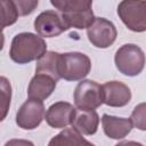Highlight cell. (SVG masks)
Segmentation results:
<instances>
[{"mask_svg": "<svg viewBox=\"0 0 146 146\" xmlns=\"http://www.w3.org/2000/svg\"><path fill=\"white\" fill-rule=\"evenodd\" d=\"M1 14H2V29L15 24L18 19V10L13 0H1Z\"/></svg>", "mask_w": 146, "mask_h": 146, "instance_id": "cell-18", "label": "cell"}, {"mask_svg": "<svg viewBox=\"0 0 146 146\" xmlns=\"http://www.w3.org/2000/svg\"><path fill=\"white\" fill-rule=\"evenodd\" d=\"M91 71L90 58L82 52L73 51L60 54L59 76L66 81H81Z\"/></svg>", "mask_w": 146, "mask_h": 146, "instance_id": "cell-3", "label": "cell"}, {"mask_svg": "<svg viewBox=\"0 0 146 146\" xmlns=\"http://www.w3.org/2000/svg\"><path fill=\"white\" fill-rule=\"evenodd\" d=\"M57 80L44 73H35L27 87V97L32 99L44 100L55 90Z\"/></svg>", "mask_w": 146, "mask_h": 146, "instance_id": "cell-11", "label": "cell"}, {"mask_svg": "<svg viewBox=\"0 0 146 146\" xmlns=\"http://www.w3.org/2000/svg\"><path fill=\"white\" fill-rule=\"evenodd\" d=\"M44 115L43 100L29 98L16 113V124L24 130H33L41 124Z\"/></svg>", "mask_w": 146, "mask_h": 146, "instance_id": "cell-7", "label": "cell"}, {"mask_svg": "<svg viewBox=\"0 0 146 146\" xmlns=\"http://www.w3.org/2000/svg\"><path fill=\"white\" fill-rule=\"evenodd\" d=\"M114 63L119 72L123 75L136 76L143 72L146 57L139 46L135 43H125L116 50Z\"/></svg>", "mask_w": 146, "mask_h": 146, "instance_id": "cell-2", "label": "cell"}, {"mask_svg": "<svg viewBox=\"0 0 146 146\" xmlns=\"http://www.w3.org/2000/svg\"><path fill=\"white\" fill-rule=\"evenodd\" d=\"M13 2L15 3L19 16H27L32 14L39 5V0H13Z\"/></svg>", "mask_w": 146, "mask_h": 146, "instance_id": "cell-21", "label": "cell"}, {"mask_svg": "<svg viewBox=\"0 0 146 146\" xmlns=\"http://www.w3.org/2000/svg\"><path fill=\"white\" fill-rule=\"evenodd\" d=\"M102 125L104 133L111 139H122L127 137L133 128L131 119L117 117L108 114H103Z\"/></svg>", "mask_w": 146, "mask_h": 146, "instance_id": "cell-12", "label": "cell"}, {"mask_svg": "<svg viewBox=\"0 0 146 146\" xmlns=\"http://www.w3.org/2000/svg\"><path fill=\"white\" fill-rule=\"evenodd\" d=\"M50 3L62 14L83 13L92 7V0H50Z\"/></svg>", "mask_w": 146, "mask_h": 146, "instance_id": "cell-16", "label": "cell"}, {"mask_svg": "<svg viewBox=\"0 0 146 146\" xmlns=\"http://www.w3.org/2000/svg\"><path fill=\"white\" fill-rule=\"evenodd\" d=\"M76 108L67 102H56L49 106L46 112L44 120L47 124L54 129H64L72 125Z\"/></svg>", "mask_w": 146, "mask_h": 146, "instance_id": "cell-9", "label": "cell"}, {"mask_svg": "<svg viewBox=\"0 0 146 146\" xmlns=\"http://www.w3.org/2000/svg\"><path fill=\"white\" fill-rule=\"evenodd\" d=\"M103 86L104 104L111 107H123L131 100L130 88L121 81H107Z\"/></svg>", "mask_w": 146, "mask_h": 146, "instance_id": "cell-10", "label": "cell"}, {"mask_svg": "<svg viewBox=\"0 0 146 146\" xmlns=\"http://www.w3.org/2000/svg\"><path fill=\"white\" fill-rule=\"evenodd\" d=\"M133 127L141 131H146V103H140L135 106L130 116Z\"/></svg>", "mask_w": 146, "mask_h": 146, "instance_id": "cell-20", "label": "cell"}, {"mask_svg": "<svg viewBox=\"0 0 146 146\" xmlns=\"http://www.w3.org/2000/svg\"><path fill=\"white\" fill-rule=\"evenodd\" d=\"M49 146H57V145H92L91 141L83 138V135L76 130L74 127L64 128L58 135L52 137L48 143Z\"/></svg>", "mask_w": 146, "mask_h": 146, "instance_id": "cell-15", "label": "cell"}, {"mask_svg": "<svg viewBox=\"0 0 146 146\" xmlns=\"http://www.w3.org/2000/svg\"><path fill=\"white\" fill-rule=\"evenodd\" d=\"M47 52V43L42 36L31 32L16 34L10 43V59L17 64H29L40 59Z\"/></svg>", "mask_w": 146, "mask_h": 146, "instance_id": "cell-1", "label": "cell"}, {"mask_svg": "<svg viewBox=\"0 0 146 146\" xmlns=\"http://www.w3.org/2000/svg\"><path fill=\"white\" fill-rule=\"evenodd\" d=\"M117 15L130 31H146V0H122L117 6Z\"/></svg>", "mask_w": 146, "mask_h": 146, "instance_id": "cell-4", "label": "cell"}, {"mask_svg": "<svg viewBox=\"0 0 146 146\" xmlns=\"http://www.w3.org/2000/svg\"><path fill=\"white\" fill-rule=\"evenodd\" d=\"M59 57L60 54L56 51H47L36 62L35 73H44L52 76L55 80H59Z\"/></svg>", "mask_w": 146, "mask_h": 146, "instance_id": "cell-14", "label": "cell"}, {"mask_svg": "<svg viewBox=\"0 0 146 146\" xmlns=\"http://www.w3.org/2000/svg\"><path fill=\"white\" fill-rule=\"evenodd\" d=\"M68 29L63 17L55 10L42 11L34 19V30L42 38L58 36Z\"/></svg>", "mask_w": 146, "mask_h": 146, "instance_id": "cell-8", "label": "cell"}, {"mask_svg": "<svg viewBox=\"0 0 146 146\" xmlns=\"http://www.w3.org/2000/svg\"><path fill=\"white\" fill-rule=\"evenodd\" d=\"M99 125V115L96 110H76L72 127L79 130L82 135H95Z\"/></svg>", "mask_w": 146, "mask_h": 146, "instance_id": "cell-13", "label": "cell"}, {"mask_svg": "<svg viewBox=\"0 0 146 146\" xmlns=\"http://www.w3.org/2000/svg\"><path fill=\"white\" fill-rule=\"evenodd\" d=\"M0 89H1V99H2L1 102V110H2L1 121H2L6 119V115L10 106V99H11V86L8 79L5 76L0 78Z\"/></svg>", "mask_w": 146, "mask_h": 146, "instance_id": "cell-19", "label": "cell"}, {"mask_svg": "<svg viewBox=\"0 0 146 146\" xmlns=\"http://www.w3.org/2000/svg\"><path fill=\"white\" fill-rule=\"evenodd\" d=\"M63 19L67 24V26L78 29V30H83L88 29L94 22L96 16L91 10L83 11V13H73V14H62Z\"/></svg>", "mask_w": 146, "mask_h": 146, "instance_id": "cell-17", "label": "cell"}, {"mask_svg": "<svg viewBox=\"0 0 146 146\" xmlns=\"http://www.w3.org/2000/svg\"><path fill=\"white\" fill-rule=\"evenodd\" d=\"M74 104L79 110H96L104 104L103 86L92 80H81L74 89Z\"/></svg>", "mask_w": 146, "mask_h": 146, "instance_id": "cell-5", "label": "cell"}, {"mask_svg": "<svg viewBox=\"0 0 146 146\" xmlns=\"http://www.w3.org/2000/svg\"><path fill=\"white\" fill-rule=\"evenodd\" d=\"M87 36L94 47L105 49L114 43L117 31L111 21L104 17H96L95 22L87 29Z\"/></svg>", "mask_w": 146, "mask_h": 146, "instance_id": "cell-6", "label": "cell"}]
</instances>
